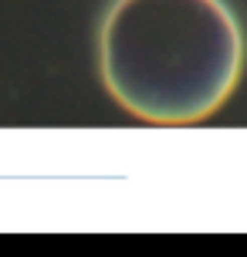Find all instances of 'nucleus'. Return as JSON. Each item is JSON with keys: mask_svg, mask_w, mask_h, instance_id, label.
I'll return each mask as SVG.
<instances>
[{"mask_svg": "<svg viewBox=\"0 0 247 257\" xmlns=\"http://www.w3.org/2000/svg\"><path fill=\"white\" fill-rule=\"evenodd\" d=\"M98 68L126 112L186 125L213 115L244 68V31L223 0H115Z\"/></svg>", "mask_w": 247, "mask_h": 257, "instance_id": "1", "label": "nucleus"}]
</instances>
